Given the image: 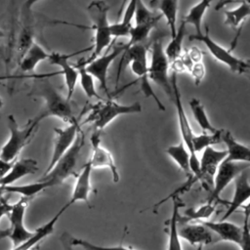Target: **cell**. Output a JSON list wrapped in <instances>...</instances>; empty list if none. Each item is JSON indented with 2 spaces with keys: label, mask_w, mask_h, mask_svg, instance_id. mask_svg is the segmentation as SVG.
Instances as JSON below:
<instances>
[{
  "label": "cell",
  "mask_w": 250,
  "mask_h": 250,
  "mask_svg": "<svg viewBox=\"0 0 250 250\" xmlns=\"http://www.w3.org/2000/svg\"><path fill=\"white\" fill-rule=\"evenodd\" d=\"M31 94L42 98L44 101L42 111L35 117L39 122L51 116L67 124L77 120L74 116L71 100H67L66 96L63 97L59 93L47 76H39L35 79Z\"/></svg>",
  "instance_id": "cell-1"
},
{
  "label": "cell",
  "mask_w": 250,
  "mask_h": 250,
  "mask_svg": "<svg viewBox=\"0 0 250 250\" xmlns=\"http://www.w3.org/2000/svg\"><path fill=\"white\" fill-rule=\"evenodd\" d=\"M108 10L109 8L104 0H94L87 8L89 17L93 23L91 28L95 32L93 53L87 62H90L100 56L112 41L113 37L110 32V23L107 19Z\"/></svg>",
  "instance_id": "cell-2"
},
{
  "label": "cell",
  "mask_w": 250,
  "mask_h": 250,
  "mask_svg": "<svg viewBox=\"0 0 250 250\" xmlns=\"http://www.w3.org/2000/svg\"><path fill=\"white\" fill-rule=\"evenodd\" d=\"M84 146V134L80 130L74 143L59 159L56 165L40 179L46 188L62 185L67 178L74 175L81 149Z\"/></svg>",
  "instance_id": "cell-3"
},
{
  "label": "cell",
  "mask_w": 250,
  "mask_h": 250,
  "mask_svg": "<svg viewBox=\"0 0 250 250\" xmlns=\"http://www.w3.org/2000/svg\"><path fill=\"white\" fill-rule=\"evenodd\" d=\"M7 117L10 137L0 150V157L6 161H15L21 149L29 142L40 122L34 117L23 128H20L14 115L10 114Z\"/></svg>",
  "instance_id": "cell-4"
},
{
  "label": "cell",
  "mask_w": 250,
  "mask_h": 250,
  "mask_svg": "<svg viewBox=\"0 0 250 250\" xmlns=\"http://www.w3.org/2000/svg\"><path fill=\"white\" fill-rule=\"evenodd\" d=\"M147 51L143 44H136L129 47L125 55V60L127 62H130L132 72L139 78L141 91L143 92L146 98H152L159 110L164 111L165 106L160 102L159 98L154 93L152 87L149 83L148 78V64H147Z\"/></svg>",
  "instance_id": "cell-5"
},
{
  "label": "cell",
  "mask_w": 250,
  "mask_h": 250,
  "mask_svg": "<svg viewBox=\"0 0 250 250\" xmlns=\"http://www.w3.org/2000/svg\"><path fill=\"white\" fill-rule=\"evenodd\" d=\"M141 111L142 105L139 102L130 104H121L112 100H108L94 105L85 122H91L95 130L101 131L120 115L139 113Z\"/></svg>",
  "instance_id": "cell-6"
},
{
  "label": "cell",
  "mask_w": 250,
  "mask_h": 250,
  "mask_svg": "<svg viewBox=\"0 0 250 250\" xmlns=\"http://www.w3.org/2000/svg\"><path fill=\"white\" fill-rule=\"evenodd\" d=\"M177 72L172 71V76H171V84L173 88V98L172 102L175 104L176 110H177V115H178V123H179V128L182 136V140L187 146L189 153H190V171L192 174L197 175L199 173V159L196 155V152L193 150L192 147V137H193V132L191 129V126L189 124L188 118L187 116L186 110L184 108L183 103H182V96L181 92L178 86V78H177Z\"/></svg>",
  "instance_id": "cell-7"
},
{
  "label": "cell",
  "mask_w": 250,
  "mask_h": 250,
  "mask_svg": "<svg viewBox=\"0 0 250 250\" xmlns=\"http://www.w3.org/2000/svg\"><path fill=\"white\" fill-rule=\"evenodd\" d=\"M170 62L165 55L161 41L156 40L152 44L151 59L148 65V78L157 86H159L172 101L173 88L171 79L168 75Z\"/></svg>",
  "instance_id": "cell-8"
},
{
  "label": "cell",
  "mask_w": 250,
  "mask_h": 250,
  "mask_svg": "<svg viewBox=\"0 0 250 250\" xmlns=\"http://www.w3.org/2000/svg\"><path fill=\"white\" fill-rule=\"evenodd\" d=\"M189 40L200 41L202 44L205 45V47L207 48V50L215 60L227 65L232 72H235L238 74H244V72L246 71L250 62L244 61L242 59L235 57L230 50L226 49L225 47L221 46L219 43L214 41L209 35L207 28H206V32L200 35H196V34L189 35Z\"/></svg>",
  "instance_id": "cell-9"
},
{
  "label": "cell",
  "mask_w": 250,
  "mask_h": 250,
  "mask_svg": "<svg viewBox=\"0 0 250 250\" xmlns=\"http://www.w3.org/2000/svg\"><path fill=\"white\" fill-rule=\"evenodd\" d=\"M250 168V164L236 161H229L224 159L215 174L214 184L211 189V193L207 198V202L216 203L221 201L220 195L224 191V189L233 181L241 172L248 170Z\"/></svg>",
  "instance_id": "cell-10"
},
{
  "label": "cell",
  "mask_w": 250,
  "mask_h": 250,
  "mask_svg": "<svg viewBox=\"0 0 250 250\" xmlns=\"http://www.w3.org/2000/svg\"><path fill=\"white\" fill-rule=\"evenodd\" d=\"M128 48L129 46L127 43L116 45L112 47L109 53L100 55L90 62H85L87 71L98 80L101 88L105 92L108 97H110L107 88V73L109 66L116 60V58L121 54H124Z\"/></svg>",
  "instance_id": "cell-11"
},
{
  "label": "cell",
  "mask_w": 250,
  "mask_h": 250,
  "mask_svg": "<svg viewBox=\"0 0 250 250\" xmlns=\"http://www.w3.org/2000/svg\"><path fill=\"white\" fill-rule=\"evenodd\" d=\"M27 203L28 198L21 197L19 201L13 204L12 210L8 216L10 220V229L6 231L4 236L11 239L13 246L26 241L34 233V231H30L24 226V214Z\"/></svg>",
  "instance_id": "cell-12"
},
{
  "label": "cell",
  "mask_w": 250,
  "mask_h": 250,
  "mask_svg": "<svg viewBox=\"0 0 250 250\" xmlns=\"http://www.w3.org/2000/svg\"><path fill=\"white\" fill-rule=\"evenodd\" d=\"M80 131L79 119L67 124L64 128H55V142L53 146V151L49 165L44 174L48 173L59 161V159L67 151V149L74 143L78 133Z\"/></svg>",
  "instance_id": "cell-13"
},
{
  "label": "cell",
  "mask_w": 250,
  "mask_h": 250,
  "mask_svg": "<svg viewBox=\"0 0 250 250\" xmlns=\"http://www.w3.org/2000/svg\"><path fill=\"white\" fill-rule=\"evenodd\" d=\"M228 156L227 149L219 150L212 146H207L203 149L202 156L199 160V179L210 189L213 188L214 177L220 163Z\"/></svg>",
  "instance_id": "cell-14"
},
{
  "label": "cell",
  "mask_w": 250,
  "mask_h": 250,
  "mask_svg": "<svg viewBox=\"0 0 250 250\" xmlns=\"http://www.w3.org/2000/svg\"><path fill=\"white\" fill-rule=\"evenodd\" d=\"M91 145H92V155L88 160L93 169L95 168H107L112 174L113 182L117 183L120 179L117 166L114 162L112 154L102 146L101 144V135L100 131L95 130L91 136Z\"/></svg>",
  "instance_id": "cell-15"
},
{
  "label": "cell",
  "mask_w": 250,
  "mask_h": 250,
  "mask_svg": "<svg viewBox=\"0 0 250 250\" xmlns=\"http://www.w3.org/2000/svg\"><path fill=\"white\" fill-rule=\"evenodd\" d=\"M178 231L180 237L187 240L191 245H205L213 241L212 231L200 222L191 224L179 217Z\"/></svg>",
  "instance_id": "cell-16"
},
{
  "label": "cell",
  "mask_w": 250,
  "mask_h": 250,
  "mask_svg": "<svg viewBox=\"0 0 250 250\" xmlns=\"http://www.w3.org/2000/svg\"><path fill=\"white\" fill-rule=\"evenodd\" d=\"M75 54H62L53 52L50 54L48 61L51 64H56L62 68L61 73L64 77V82L66 86V99L71 100V97L74 93L75 86L77 80L79 78L78 69L76 66H73L69 62V58H71Z\"/></svg>",
  "instance_id": "cell-17"
},
{
  "label": "cell",
  "mask_w": 250,
  "mask_h": 250,
  "mask_svg": "<svg viewBox=\"0 0 250 250\" xmlns=\"http://www.w3.org/2000/svg\"><path fill=\"white\" fill-rule=\"evenodd\" d=\"M250 198V183H249V173L247 170L241 172L234 179V192L231 201L229 203L228 209L222 221L229 218L238 208H240L244 203Z\"/></svg>",
  "instance_id": "cell-18"
},
{
  "label": "cell",
  "mask_w": 250,
  "mask_h": 250,
  "mask_svg": "<svg viewBox=\"0 0 250 250\" xmlns=\"http://www.w3.org/2000/svg\"><path fill=\"white\" fill-rule=\"evenodd\" d=\"M93 167L89 161L83 166L81 171L76 177V181L73 187L71 197L67 202L70 206L78 201H84L89 205V195L92 190L91 175Z\"/></svg>",
  "instance_id": "cell-19"
},
{
  "label": "cell",
  "mask_w": 250,
  "mask_h": 250,
  "mask_svg": "<svg viewBox=\"0 0 250 250\" xmlns=\"http://www.w3.org/2000/svg\"><path fill=\"white\" fill-rule=\"evenodd\" d=\"M38 163L35 159L32 158H21L15 160L10 171L0 179L1 186H11L21 178L33 175L38 171Z\"/></svg>",
  "instance_id": "cell-20"
},
{
  "label": "cell",
  "mask_w": 250,
  "mask_h": 250,
  "mask_svg": "<svg viewBox=\"0 0 250 250\" xmlns=\"http://www.w3.org/2000/svg\"><path fill=\"white\" fill-rule=\"evenodd\" d=\"M70 205L68 203L64 204L56 214L53 218H51L47 223H45L44 225H42L41 227H39L36 230H34L33 235L27 239L24 242H21L16 246H13L12 250H31L35 245H37L40 241H42L44 238H46L47 236H49L55 229V226L57 224V222L59 221V219L61 218V216L64 213V211H66V209L69 207Z\"/></svg>",
  "instance_id": "cell-21"
},
{
  "label": "cell",
  "mask_w": 250,
  "mask_h": 250,
  "mask_svg": "<svg viewBox=\"0 0 250 250\" xmlns=\"http://www.w3.org/2000/svg\"><path fill=\"white\" fill-rule=\"evenodd\" d=\"M205 227H207L212 232L217 233L222 240L233 242L239 244L242 234V227H239L233 223L225 221L211 222V221H198Z\"/></svg>",
  "instance_id": "cell-22"
},
{
  "label": "cell",
  "mask_w": 250,
  "mask_h": 250,
  "mask_svg": "<svg viewBox=\"0 0 250 250\" xmlns=\"http://www.w3.org/2000/svg\"><path fill=\"white\" fill-rule=\"evenodd\" d=\"M222 142L227 146V160L250 164V146L237 142L229 130H222Z\"/></svg>",
  "instance_id": "cell-23"
},
{
  "label": "cell",
  "mask_w": 250,
  "mask_h": 250,
  "mask_svg": "<svg viewBox=\"0 0 250 250\" xmlns=\"http://www.w3.org/2000/svg\"><path fill=\"white\" fill-rule=\"evenodd\" d=\"M172 199V212L168 222V246L167 250H183L180 235L178 231V221H179V210L185 204L179 198V196H173Z\"/></svg>",
  "instance_id": "cell-24"
},
{
  "label": "cell",
  "mask_w": 250,
  "mask_h": 250,
  "mask_svg": "<svg viewBox=\"0 0 250 250\" xmlns=\"http://www.w3.org/2000/svg\"><path fill=\"white\" fill-rule=\"evenodd\" d=\"M49 56L50 54L47 53L43 47L37 43H33L22 56L20 62V68L22 72H31L39 62L48 60Z\"/></svg>",
  "instance_id": "cell-25"
},
{
  "label": "cell",
  "mask_w": 250,
  "mask_h": 250,
  "mask_svg": "<svg viewBox=\"0 0 250 250\" xmlns=\"http://www.w3.org/2000/svg\"><path fill=\"white\" fill-rule=\"evenodd\" d=\"M214 0H200L198 3H196L194 6H192L189 11L188 12V14L182 18V20L188 24H191L193 25L195 31H196V35H200L202 34V28H201V23H202V20L203 17L205 15V13L207 12L208 8L210 7L211 3Z\"/></svg>",
  "instance_id": "cell-26"
},
{
  "label": "cell",
  "mask_w": 250,
  "mask_h": 250,
  "mask_svg": "<svg viewBox=\"0 0 250 250\" xmlns=\"http://www.w3.org/2000/svg\"><path fill=\"white\" fill-rule=\"evenodd\" d=\"M166 153L177 163L188 177L192 175L190 171V153L183 141L167 147Z\"/></svg>",
  "instance_id": "cell-27"
},
{
  "label": "cell",
  "mask_w": 250,
  "mask_h": 250,
  "mask_svg": "<svg viewBox=\"0 0 250 250\" xmlns=\"http://www.w3.org/2000/svg\"><path fill=\"white\" fill-rule=\"evenodd\" d=\"M186 29H187V23L182 20L179 27L177 28L176 34L171 37L170 42L164 49L165 55L170 62H174L177 59H179L183 55V42L186 34Z\"/></svg>",
  "instance_id": "cell-28"
},
{
  "label": "cell",
  "mask_w": 250,
  "mask_h": 250,
  "mask_svg": "<svg viewBox=\"0 0 250 250\" xmlns=\"http://www.w3.org/2000/svg\"><path fill=\"white\" fill-rule=\"evenodd\" d=\"M179 0H156L157 8L160 11V15L165 19L170 30V35L173 37L176 34L177 26V12H178Z\"/></svg>",
  "instance_id": "cell-29"
},
{
  "label": "cell",
  "mask_w": 250,
  "mask_h": 250,
  "mask_svg": "<svg viewBox=\"0 0 250 250\" xmlns=\"http://www.w3.org/2000/svg\"><path fill=\"white\" fill-rule=\"evenodd\" d=\"M161 18L162 16L160 15L152 21L142 23H136L135 25H132L129 34V41L127 42L128 46L131 47L136 44H142L143 41L147 39L150 31L155 27V25L157 24Z\"/></svg>",
  "instance_id": "cell-30"
},
{
  "label": "cell",
  "mask_w": 250,
  "mask_h": 250,
  "mask_svg": "<svg viewBox=\"0 0 250 250\" xmlns=\"http://www.w3.org/2000/svg\"><path fill=\"white\" fill-rule=\"evenodd\" d=\"M240 4L233 10H227L225 11V21L224 23L237 28L240 24L250 17V3L245 0H240Z\"/></svg>",
  "instance_id": "cell-31"
},
{
  "label": "cell",
  "mask_w": 250,
  "mask_h": 250,
  "mask_svg": "<svg viewBox=\"0 0 250 250\" xmlns=\"http://www.w3.org/2000/svg\"><path fill=\"white\" fill-rule=\"evenodd\" d=\"M188 105L191 109L192 115H193L196 123L199 125V127L202 129L203 132L213 133V132L217 131V129L210 122V120L206 114L204 105L202 104L200 100H198L197 98H192L189 100Z\"/></svg>",
  "instance_id": "cell-32"
},
{
  "label": "cell",
  "mask_w": 250,
  "mask_h": 250,
  "mask_svg": "<svg viewBox=\"0 0 250 250\" xmlns=\"http://www.w3.org/2000/svg\"><path fill=\"white\" fill-rule=\"evenodd\" d=\"M85 62H79L78 64H76V68L78 69V74H79V81H80V85L85 93V95L92 99V98H97V99H102L99 94L97 93L96 87H95V78L94 76L89 73L86 69L85 66Z\"/></svg>",
  "instance_id": "cell-33"
},
{
  "label": "cell",
  "mask_w": 250,
  "mask_h": 250,
  "mask_svg": "<svg viewBox=\"0 0 250 250\" xmlns=\"http://www.w3.org/2000/svg\"><path fill=\"white\" fill-rule=\"evenodd\" d=\"M222 141V130H217L216 132L209 133L203 132L199 135H193L192 137V147L195 152L201 151L207 146H212L213 145L219 144Z\"/></svg>",
  "instance_id": "cell-34"
},
{
  "label": "cell",
  "mask_w": 250,
  "mask_h": 250,
  "mask_svg": "<svg viewBox=\"0 0 250 250\" xmlns=\"http://www.w3.org/2000/svg\"><path fill=\"white\" fill-rule=\"evenodd\" d=\"M215 208H216V203L206 202L205 204L201 205L199 208L188 209L185 212V215H186L185 221L189 222L191 220L200 221L202 219H208L215 211Z\"/></svg>",
  "instance_id": "cell-35"
},
{
  "label": "cell",
  "mask_w": 250,
  "mask_h": 250,
  "mask_svg": "<svg viewBox=\"0 0 250 250\" xmlns=\"http://www.w3.org/2000/svg\"><path fill=\"white\" fill-rule=\"evenodd\" d=\"M70 240H71V243L75 247L79 246V247H81L85 250H134L132 248L124 246L122 241H121V243H119L118 245H115V246H102V245L94 244V243H92L90 241H87L85 239H82V238L74 237L72 235L70 237Z\"/></svg>",
  "instance_id": "cell-36"
},
{
  "label": "cell",
  "mask_w": 250,
  "mask_h": 250,
  "mask_svg": "<svg viewBox=\"0 0 250 250\" xmlns=\"http://www.w3.org/2000/svg\"><path fill=\"white\" fill-rule=\"evenodd\" d=\"M160 14H156L152 11H150L143 2V0H138L137 7H136V12H135V21L136 23H142V22H146L149 21H152L159 17Z\"/></svg>",
  "instance_id": "cell-37"
},
{
  "label": "cell",
  "mask_w": 250,
  "mask_h": 250,
  "mask_svg": "<svg viewBox=\"0 0 250 250\" xmlns=\"http://www.w3.org/2000/svg\"><path fill=\"white\" fill-rule=\"evenodd\" d=\"M33 43L34 42H33L32 27L29 24H25L22 27L19 37V51L21 53V58Z\"/></svg>",
  "instance_id": "cell-38"
},
{
  "label": "cell",
  "mask_w": 250,
  "mask_h": 250,
  "mask_svg": "<svg viewBox=\"0 0 250 250\" xmlns=\"http://www.w3.org/2000/svg\"><path fill=\"white\" fill-rule=\"evenodd\" d=\"M240 250H250V217L244 216L241 239L238 244Z\"/></svg>",
  "instance_id": "cell-39"
},
{
  "label": "cell",
  "mask_w": 250,
  "mask_h": 250,
  "mask_svg": "<svg viewBox=\"0 0 250 250\" xmlns=\"http://www.w3.org/2000/svg\"><path fill=\"white\" fill-rule=\"evenodd\" d=\"M194 84L195 85H199L202 81V79L205 76V65L202 62H194L189 70Z\"/></svg>",
  "instance_id": "cell-40"
},
{
  "label": "cell",
  "mask_w": 250,
  "mask_h": 250,
  "mask_svg": "<svg viewBox=\"0 0 250 250\" xmlns=\"http://www.w3.org/2000/svg\"><path fill=\"white\" fill-rule=\"evenodd\" d=\"M12 207H13V204L8 201V199L5 195L0 198V221L5 216H9V214L12 210Z\"/></svg>",
  "instance_id": "cell-41"
},
{
  "label": "cell",
  "mask_w": 250,
  "mask_h": 250,
  "mask_svg": "<svg viewBox=\"0 0 250 250\" xmlns=\"http://www.w3.org/2000/svg\"><path fill=\"white\" fill-rule=\"evenodd\" d=\"M186 54L188 55V57L191 60V62L193 63L198 62H202L203 53L197 47H191V48L188 49Z\"/></svg>",
  "instance_id": "cell-42"
},
{
  "label": "cell",
  "mask_w": 250,
  "mask_h": 250,
  "mask_svg": "<svg viewBox=\"0 0 250 250\" xmlns=\"http://www.w3.org/2000/svg\"><path fill=\"white\" fill-rule=\"evenodd\" d=\"M71 234L68 232H63L62 233L61 237H60V241H61V245H62V250H75L74 249V245L71 243L70 240Z\"/></svg>",
  "instance_id": "cell-43"
},
{
  "label": "cell",
  "mask_w": 250,
  "mask_h": 250,
  "mask_svg": "<svg viewBox=\"0 0 250 250\" xmlns=\"http://www.w3.org/2000/svg\"><path fill=\"white\" fill-rule=\"evenodd\" d=\"M14 161H6L0 157V179L3 178L11 169Z\"/></svg>",
  "instance_id": "cell-44"
},
{
  "label": "cell",
  "mask_w": 250,
  "mask_h": 250,
  "mask_svg": "<svg viewBox=\"0 0 250 250\" xmlns=\"http://www.w3.org/2000/svg\"><path fill=\"white\" fill-rule=\"evenodd\" d=\"M42 0H25L21 6V10L23 11V13H30L31 8L38 2H40Z\"/></svg>",
  "instance_id": "cell-45"
},
{
  "label": "cell",
  "mask_w": 250,
  "mask_h": 250,
  "mask_svg": "<svg viewBox=\"0 0 250 250\" xmlns=\"http://www.w3.org/2000/svg\"><path fill=\"white\" fill-rule=\"evenodd\" d=\"M6 193H7V192H6V190H5L4 186H1V185H0V198L3 197Z\"/></svg>",
  "instance_id": "cell-46"
},
{
  "label": "cell",
  "mask_w": 250,
  "mask_h": 250,
  "mask_svg": "<svg viewBox=\"0 0 250 250\" xmlns=\"http://www.w3.org/2000/svg\"><path fill=\"white\" fill-rule=\"evenodd\" d=\"M244 74H246L247 76H249V77H250V62H249V64H248V67H247L246 71L244 72Z\"/></svg>",
  "instance_id": "cell-47"
},
{
  "label": "cell",
  "mask_w": 250,
  "mask_h": 250,
  "mask_svg": "<svg viewBox=\"0 0 250 250\" xmlns=\"http://www.w3.org/2000/svg\"><path fill=\"white\" fill-rule=\"evenodd\" d=\"M196 250H203V245H197Z\"/></svg>",
  "instance_id": "cell-48"
},
{
  "label": "cell",
  "mask_w": 250,
  "mask_h": 250,
  "mask_svg": "<svg viewBox=\"0 0 250 250\" xmlns=\"http://www.w3.org/2000/svg\"><path fill=\"white\" fill-rule=\"evenodd\" d=\"M2 37H4V31L0 28V38H2Z\"/></svg>",
  "instance_id": "cell-49"
},
{
  "label": "cell",
  "mask_w": 250,
  "mask_h": 250,
  "mask_svg": "<svg viewBox=\"0 0 250 250\" xmlns=\"http://www.w3.org/2000/svg\"><path fill=\"white\" fill-rule=\"evenodd\" d=\"M3 106V100L0 98V107Z\"/></svg>",
  "instance_id": "cell-50"
},
{
  "label": "cell",
  "mask_w": 250,
  "mask_h": 250,
  "mask_svg": "<svg viewBox=\"0 0 250 250\" xmlns=\"http://www.w3.org/2000/svg\"><path fill=\"white\" fill-rule=\"evenodd\" d=\"M1 56H2V50L0 49V57H1Z\"/></svg>",
  "instance_id": "cell-51"
}]
</instances>
